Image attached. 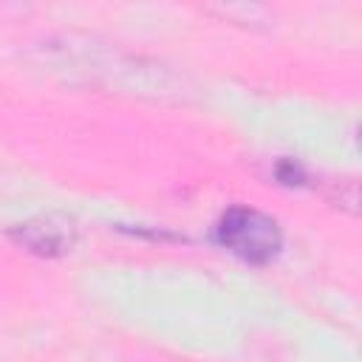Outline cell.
Masks as SVG:
<instances>
[{"label":"cell","mask_w":362,"mask_h":362,"mask_svg":"<svg viewBox=\"0 0 362 362\" xmlns=\"http://www.w3.org/2000/svg\"><path fill=\"white\" fill-rule=\"evenodd\" d=\"M76 238H79L76 221L62 212L34 215L8 229V240H14L20 249L37 257H62L76 246Z\"/></svg>","instance_id":"obj_2"},{"label":"cell","mask_w":362,"mask_h":362,"mask_svg":"<svg viewBox=\"0 0 362 362\" xmlns=\"http://www.w3.org/2000/svg\"><path fill=\"white\" fill-rule=\"evenodd\" d=\"M215 240L235 257L266 266L283 249V229L272 215L255 206H229L215 223Z\"/></svg>","instance_id":"obj_1"}]
</instances>
